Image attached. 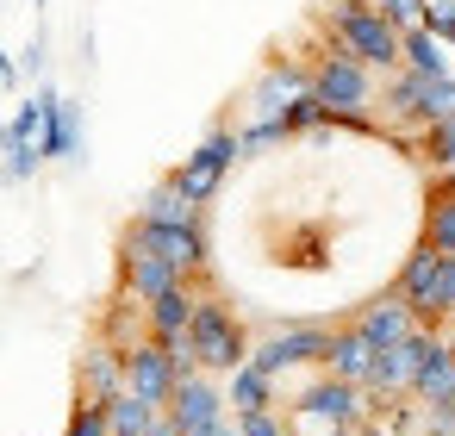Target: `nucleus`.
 <instances>
[{"label": "nucleus", "instance_id": "1", "mask_svg": "<svg viewBox=\"0 0 455 436\" xmlns=\"http://www.w3.org/2000/svg\"><path fill=\"white\" fill-rule=\"evenodd\" d=\"M324 32H331V51H343V57H355L362 69H374L380 82L387 75H399L405 69V32H393L387 20H380V7L374 0H324Z\"/></svg>", "mask_w": 455, "mask_h": 436}, {"label": "nucleus", "instance_id": "2", "mask_svg": "<svg viewBox=\"0 0 455 436\" xmlns=\"http://www.w3.org/2000/svg\"><path fill=\"white\" fill-rule=\"evenodd\" d=\"M188 349H194V361H200V374H212V380H225V374H237L243 361H250V324L237 318V305L225 299V293H200V305H194V324H188V337H181Z\"/></svg>", "mask_w": 455, "mask_h": 436}, {"label": "nucleus", "instance_id": "3", "mask_svg": "<svg viewBox=\"0 0 455 436\" xmlns=\"http://www.w3.org/2000/svg\"><path fill=\"white\" fill-rule=\"evenodd\" d=\"M293 436H324V430H362L368 424V386H349L337 374H312L293 405H287Z\"/></svg>", "mask_w": 455, "mask_h": 436}, {"label": "nucleus", "instance_id": "4", "mask_svg": "<svg viewBox=\"0 0 455 436\" xmlns=\"http://www.w3.org/2000/svg\"><path fill=\"white\" fill-rule=\"evenodd\" d=\"M243 163V144H237V125L231 119H212V131L169 169V181L194 200V206H212L219 194H225V181H231V169Z\"/></svg>", "mask_w": 455, "mask_h": 436}, {"label": "nucleus", "instance_id": "5", "mask_svg": "<svg viewBox=\"0 0 455 436\" xmlns=\"http://www.w3.org/2000/svg\"><path fill=\"white\" fill-rule=\"evenodd\" d=\"M331 330L337 324H324V318H281V324H268V337L250 349V361L268 374V380H287V374H299V368H324V349H331Z\"/></svg>", "mask_w": 455, "mask_h": 436}, {"label": "nucleus", "instance_id": "6", "mask_svg": "<svg viewBox=\"0 0 455 436\" xmlns=\"http://www.w3.org/2000/svg\"><path fill=\"white\" fill-rule=\"evenodd\" d=\"M312 94L331 107V113H368L374 100H380V82H374V69H362L355 57H343V51H318L312 57Z\"/></svg>", "mask_w": 455, "mask_h": 436}, {"label": "nucleus", "instance_id": "7", "mask_svg": "<svg viewBox=\"0 0 455 436\" xmlns=\"http://www.w3.org/2000/svg\"><path fill=\"white\" fill-rule=\"evenodd\" d=\"M312 94V63H299V57H268L262 69H256V82L243 88V119H281L293 100H306Z\"/></svg>", "mask_w": 455, "mask_h": 436}, {"label": "nucleus", "instance_id": "8", "mask_svg": "<svg viewBox=\"0 0 455 436\" xmlns=\"http://www.w3.org/2000/svg\"><path fill=\"white\" fill-rule=\"evenodd\" d=\"M38 138H44V94L32 88V100H20L13 119L0 125V181H7V187H26V181L44 169Z\"/></svg>", "mask_w": 455, "mask_h": 436}, {"label": "nucleus", "instance_id": "9", "mask_svg": "<svg viewBox=\"0 0 455 436\" xmlns=\"http://www.w3.org/2000/svg\"><path fill=\"white\" fill-rule=\"evenodd\" d=\"M38 94H44V138H38V156L76 169V163L88 156V107H82L76 94H63L57 82H38Z\"/></svg>", "mask_w": 455, "mask_h": 436}, {"label": "nucleus", "instance_id": "10", "mask_svg": "<svg viewBox=\"0 0 455 436\" xmlns=\"http://www.w3.org/2000/svg\"><path fill=\"white\" fill-rule=\"evenodd\" d=\"M144 250H156L169 268H181L194 287H206V274H212V237H206V225H175V231H163V225H144V218H132L125 225Z\"/></svg>", "mask_w": 455, "mask_h": 436}, {"label": "nucleus", "instance_id": "11", "mask_svg": "<svg viewBox=\"0 0 455 436\" xmlns=\"http://www.w3.org/2000/svg\"><path fill=\"white\" fill-rule=\"evenodd\" d=\"M175 287H188V274L181 268H169L156 250H144L132 231H119V293H132V299H163V293H175Z\"/></svg>", "mask_w": 455, "mask_h": 436}, {"label": "nucleus", "instance_id": "12", "mask_svg": "<svg viewBox=\"0 0 455 436\" xmlns=\"http://www.w3.org/2000/svg\"><path fill=\"white\" fill-rule=\"evenodd\" d=\"M175 386H181V374H175V349L169 343L144 337L138 349H125V392H138L150 405H169Z\"/></svg>", "mask_w": 455, "mask_h": 436}, {"label": "nucleus", "instance_id": "13", "mask_svg": "<svg viewBox=\"0 0 455 436\" xmlns=\"http://www.w3.org/2000/svg\"><path fill=\"white\" fill-rule=\"evenodd\" d=\"M430 337H436V330H411L405 343L380 349L374 368H368V399H411V380H418V361H424Z\"/></svg>", "mask_w": 455, "mask_h": 436}, {"label": "nucleus", "instance_id": "14", "mask_svg": "<svg viewBox=\"0 0 455 436\" xmlns=\"http://www.w3.org/2000/svg\"><path fill=\"white\" fill-rule=\"evenodd\" d=\"M436 287H443V250H430V243H411L405 250V262L393 268V293L418 312V324L430 330V305H436Z\"/></svg>", "mask_w": 455, "mask_h": 436}, {"label": "nucleus", "instance_id": "15", "mask_svg": "<svg viewBox=\"0 0 455 436\" xmlns=\"http://www.w3.org/2000/svg\"><path fill=\"white\" fill-rule=\"evenodd\" d=\"M343 324H355V330H362L374 349H393V343H405L411 330H424V324H418V312H411V305H405L393 287H387V293H374V299H362V305H355Z\"/></svg>", "mask_w": 455, "mask_h": 436}, {"label": "nucleus", "instance_id": "16", "mask_svg": "<svg viewBox=\"0 0 455 436\" xmlns=\"http://www.w3.org/2000/svg\"><path fill=\"white\" fill-rule=\"evenodd\" d=\"M125 392V349H113V343H88L82 355H76V399H100V405H113Z\"/></svg>", "mask_w": 455, "mask_h": 436}, {"label": "nucleus", "instance_id": "17", "mask_svg": "<svg viewBox=\"0 0 455 436\" xmlns=\"http://www.w3.org/2000/svg\"><path fill=\"white\" fill-rule=\"evenodd\" d=\"M430 75H411V69H399V75H387L380 82V119L387 125H411V131H430Z\"/></svg>", "mask_w": 455, "mask_h": 436}, {"label": "nucleus", "instance_id": "18", "mask_svg": "<svg viewBox=\"0 0 455 436\" xmlns=\"http://www.w3.org/2000/svg\"><path fill=\"white\" fill-rule=\"evenodd\" d=\"M169 417L194 436V430H206V424H219V417H231V405H225V380H212V374H188L181 386H175V399H169Z\"/></svg>", "mask_w": 455, "mask_h": 436}, {"label": "nucleus", "instance_id": "19", "mask_svg": "<svg viewBox=\"0 0 455 436\" xmlns=\"http://www.w3.org/2000/svg\"><path fill=\"white\" fill-rule=\"evenodd\" d=\"M411 399L430 411V405H449L455 399V343L436 330L430 337V349H424V361H418V380H411Z\"/></svg>", "mask_w": 455, "mask_h": 436}, {"label": "nucleus", "instance_id": "20", "mask_svg": "<svg viewBox=\"0 0 455 436\" xmlns=\"http://www.w3.org/2000/svg\"><path fill=\"white\" fill-rule=\"evenodd\" d=\"M374 343L355 330V324H337L331 330V349H324V368L318 374H337V380H349V386H368V368H374Z\"/></svg>", "mask_w": 455, "mask_h": 436}, {"label": "nucleus", "instance_id": "21", "mask_svg": "<svg viewBox=\"0 0 455 436\" xmlns=\"http://www.w3.org/2000/svg\"><path fill=\"white\" fill-rule=\"evenodd\" d=\"M138 218H144V225L175 231V225H206V206H194V200H188V194H181V187L163 175V181H156V187L138 200Z\"/></svg>", "mask_w": 455, "mask_h": 436}, {"label": "nucleus", "instance_id": "22", "mask_svg": "<svg viewBox=\"0 0 455 436\" xmlns=\"http://www.w3.org/2000/svg\"><path fill=\"white\" fill-rule=\"evenodd\" d=\"M200 293H206V287H194V281H188V287H175V293L150 299V305H144V318H150V337H156V343H181V337H188V324H194V305H200Z\"/></svg>", "mask_w": 455, "mask_h": 436}, {"label": "nucleus", "instance_id": "23", "mask_svg": "<svg viewBox=\"0 0 455 436\" xmlns=\"http://www.w3.org/2000/svg\"><path fill=\"white\" fill-rule=\"evenodd\" d=\"M225 405H231V417H243V411H281V380H268L256 361H243L237 374H225Z\"/></svg>", "mask_w": 455, "mask_h": 436}, {"label": "nucleus", "instance_id": "24", "mask_svg": "<svg viewBox=\"0 0 455 436\" xmlns=\"http://www.w3.org/2000/svg\"><path fill=\"white\" fill-rule=\"evenodd\" d=\"M418 243L455 256V181L449 175H430V187H424V237Z\"/></svg>", "mask_w": 455, "mask_h": 436}, {"label": "nucleus", "instance_id": "25", "mask_svg": "<svg viewBox=\"0 0 455 436\" xmlns=\"http://www.w3.org/2000/svg\"><path fill=\"white\" fill-rule=\"evenodd\" d=\"M150 337V318H144V299H132V293H119L107 312H100V343H113V349H138Z\"/></svg>", "mask_w": 455, "mask_h": 436}, {"label": "nucleus", "instance_id": "26", "mask_svg": "<svg viewBox=\"0 0 455 436\" xmlns=\"http://www.w3.org/2000/svg\"><path fill=\"white\" fill-rule=\"evenodd\" d=\"M399 44H405V69H411V75H430V82L455 75V69H449V44H443V38H430L424 26H411Z\"/></svg>", "mask_w": 455, "mask_h": 436}, {"label": "nucleus", "instance_id": "27", "mask_svg": "<svg viewBox=\"0 0 455 436\" xmlns=\"http://www.w3.org/2000/svg\"><path fill=\"white\" fill-rule=\"evenodd\" d=\"M163 411H169V405H150V399H138V392H119V399L107 405L113 436H150V424H156Z\"/></svg>", "mask_w": 455, "mask_h": 436}, {"label": "nucleus", "instance_id": "28", "mask_svg": "<svg viewBox=\"0 0 455 436\" xmlns=\"http://www.w3.org/2000/svg\"><path fill=\"white\" fill-rule=\"evenodd\" d=\"M411 150L430 163V175H455V119H443V125L418 131V144H411Z\"/></svg>", "mask_w": 455, "mask_h": 436}, {"label": "nucleus", "instance_id": "29", "mask_svg": "<svg viewBox=\"0 0 455 436\" xmlns=\"http://www.w3.org/2000/svg\"><path fill=\"white\" fill-rule=\"evenodd\" d=\"M63 436H113V417H107V405H100V399H76V405H69V424H63Z\"/></svg>", "mask_w": 455, "mask_h": 436}, {"label": "nucleus", "instance_id": "30", "mask_svg": "<svg viewBox=\"0 0 455 436\" xmlns=\"http://www.w3.org/2000/svg\"><path fill=\"white\" fill-rule=\"evenodd\" d=\"M237 436H293V424H287V411H243Z\"/></svg>", "mask_w": 455, "mask_h": 436}, {"label": "nucleus", "instance_id": "31", "mask_svg": "<svg viewBox=\"0 0 455 436\" xmlns=\"http://www.w3.org/2000/svg\"><path fill=\"white\" fill-rule=\"evenodd\" d=\"M424 32L455 51V0H424Z\"/></svg>", "mask_w": 455, "mask_h": 436}, {"label": "nucleus", "instance_id": "32", "mask_svg": "<svg viewBox=\"0 0 455 436\" xmlns=\"http://www.w3.org/2000/svg\"><path fill=\"white\" fill-rule=\"evenodd\" d=\"M380 7V20L393 26V32H411V26H424V0H374Z\"/></svg>", "mask_w": 455, "mask_h": 436}, {"label": "nucleus", "instance_id": "33", "mask_svg": "<svg viewBox=\"0 0 455 436\" xmlns=\"http://www.w3.org/2000/svg\"><path fill=\"white\" fill-rule=\"evenodd\" d=\"M455 318V256H443V287H436V305H430V330H443Z\"/></svg>", "mask_w": 455, "mask_h": 436}, {"label": "nucleus", "instance_id": "34", "mask_svg": "<svg viewBox=\"0 0 455 436\" xmlns=\"http://www.w3.org/2000/svg\"><path fill=\"white\" fill-rule=\"evenodd\" d=\"M44 63H51V38H44V32H32V44H26V57H20V75L44 82Z\"/></svg>", "mask_w": 455, "mask_h": 436}, {"label": "nucleus", "instance_id": "35", "mask_svg": "<svg viewBox=\"0 0 455 436\" xmlns=\"http://www.w3.org/2000/svg\"><path fill=\"white\" fill-rule=\"evenodd\" d=\"M424 424H430L436 436H455V399H449V405H430V411H424Z\"/></svg>", "mask_w": 455, "mask_h": 436}, {"label": "nucleus", "instance_id": "36", "mask_svg": "<svg viewBox=\"0 0 455 436\" xmlns=\"http://www.w3.org/2000/svg\"><path fill=\"white\" fill-rule=\"evenodd\" d=\"M0 88H20V63H13L7 51H0Z\"/></svg>", "mask_w": 455, "mask_h": 436}, {"label": "nucleus", "instance_id": "37", "mask_svg": "<svg viewBox=\"0 0 455 436\" xmlns=\"http://www.w3.org/2000/svg\"><path fill=\"white\" fill-rule=\"evenodd\" d=\"M150 436H188V430H181V424H175V417H169V411H163V417H156V424H150Z\"/></svg>", "mask_w": 455, "mask_h": 436}, {"label": "nucleus", "instance_id": "38", "mask_svg": "<svg viewBox=\"0 0 455 436\" xmlns=\"http://www.w3.org/2000/svg\"><path fill=\"white\" fill-rule=\"evenodd\" d=\"M194 436H237V417H219V424H206V430H194Z\"/></svg>", "mask_w": 455, "mask_h": 436}, {"label": "nucleus", "instance_id": "39", "mask_svg": "<svg viewBox=\"0 0 455 436\" xmlns=\"http://www.w3.org/2000/svg\"><path fill=\"white\" fill-rule=\"evenodd\" d=\"M355 436H393V430H387V424H374V417H368V424H362V430H355Z\"/></svg>", "mask_w": 455, "mask_h": 436}, {"label": "nucleus", "instance_id": "40", "mask_svg": "<svg viewBox=\"0 0 455 436\" xmlns=\"http://www.w3.org/2000/svg\"><path fill=\"white\" fill-rule=\"evenodd\" d=\"M324 436H355V430H324Z\"/></svg>", "mask_w": 455, "mask_h": 436}, {"label": "nucleus", "instance_id": "41", "mask_svg": "<svg viewBox=\"0 0 455 436\" xmlns=\"http://www.w3.org/2000/svg\"><path fill=\"white\" fill-rule=\"evenodd\" d=\"M32 7H51V0H32Z\"/></svg>", "mask_w": 455, "mask_h": 436}, {"label": "nucleus", "instance_id": "42", "mask_svg": "<svg viewBox=\"0 0 455 436\" xmlns=\"http://www.w3.org/2000/svg\"><path fill=\"white\" fill-rule=\"evenodd\" d=\"M449 181H455V175H449Z\"/></svg>", "mask_w": 455, "mask_h": 436}]
</instances>
